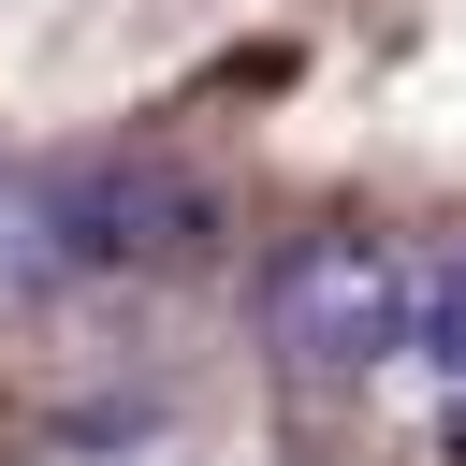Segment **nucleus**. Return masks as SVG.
<instances>
[{
	"mask_svg": "<svg viewBox=\"0 0 466 466\" xmlns=\"http://www.w3.org/2000/svg\"><path fill=\"white\" fill-rule=\"evenodd\" d=\"M408 291H422V233H306V248H277V277H262V320H277V350L306 364V379H379L393 350H408Z\"/></svg>",
	"mask_w": 466,
	"mask_h": 466,
	"instance_id": "nucleus-1",
	"label": "nucleus"
},
{
	"mask_svg": "<svg viewBox=\"0 0 466 466\" xmlns=\"http://www.w3.org/2000/svg\"><path fill=\"white\" fill-rule=\"evenodd\" d=\"M379 379H422L437 437L466 451V233H451V248H422V291H408V350H393Z\"/></svg>",
	"mask_w": 466,
	"mask_h": 466,
	"instance_id": "nucleus-2",
	"label": "nucleus"
}]
</instances>
